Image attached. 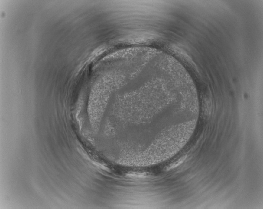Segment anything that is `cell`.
Returning <instances> with one entry per match:
<instances>
[{"instance_id": "cell-1", "label": "cell", "mask_w": 263, "mask_h": 209, "mask_svg": "<svg viewBox=\"0 0 263 209\" xmlns=\"http://www.w3.org/2000/svg\"><path fill=\"white\" fill-rule=\"evenodd\" d=\"M186 158L187 156H184V157H181L175 162H173V163L170 164V165L167 166L165 170H169L177 167L178 166H180L181 164L183 163Z\"/></svg>"}]
</instances>
